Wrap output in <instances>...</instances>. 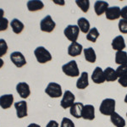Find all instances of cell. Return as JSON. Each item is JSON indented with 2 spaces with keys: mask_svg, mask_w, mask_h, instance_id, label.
I'll return each mask as SVG.
<instances>
[{
  "mask_svg": "<svg viewBox=\"0 0 127 127\" xmlns=\"http://www.w3.org/2000/svg\"><path fill=\"white\" fill-rule=\"evenodd\" d=\"M116 102L114 98H105L99 106V111L103 115L110 116L115 112Z\"/></svg>",
  "mask_w": 127,
  "mask_h": 127,
  "instance_id": "cell-1",
  "label": "cell"
},
{
  "mask_svg": "<svg viewBox=\"0 0 127 127\" xmlns=\"http://www.w3.org/2000/svg\"><path fill=\"white\" fill-rule=\"evenodd\" d=\"M34 55L39 64H46L52 60L53 57L50 52L42 46L37 47L34 51Z\"/></svg>",
  "mask_w": 127,
  "mask_h": 127,
  "instance_id": "cell-2",
  "label": "cell"
},
{
  "mask_svg": "<svg viewBox=\"0 0 127 127\" xmlns=\"http://www.w3.org/2000/svg\"><path fill=\"white\" fill-rule=\"evenodd\" d=\"M62 71L64 75L69 77H77L80 75V70L75 60H70L62 66Z\"/></svg>",
  "mask_w": 127,
  "mask_h": 127,
  "instance_id": "cell-3",
  "label": "cell"
},
{
  "mask_svg": "<svg viewBox=\"0 0 127 127\" xmlns=\"http://www.w3.org/2000/svg\"><path fill=\"white\" fill-rule=\"evenodd\" d=\"M45 93L52 98H59L63 96L62 87L57 82H49L45 89Z\"/></svg>",
  "mask_w": 127,
  "mask_h": 127,
  "instance_id": "cell-4",
  "label": "cell"
},
{
  "mask_svg": "<svg viewBox=\"0 0 127 127\" xmlns=\"http://www.w3.org/2000/svg\"><path fill=\"white\" fill-rule=\"evenodd\" d=\"M79 34L80 29L77 25H69L64 30V35L71 42H76L79 37Z\"/></svg>",
  "mask_w": 127,
  "mask_h": 127,
  "instance_id": "cell-5",
  "label": "cell"
},
{
  "mask_svg": "<svg viewBox=\"0 0 127 127\" xmlns=\"http://www.w3.org/2000/svg\"><path fill=\"white\" fill-rule=\"evenodd\" d=\"M75 103V97L72 92L66 90L62 96V99L60 101V106L64 109L69 108Z\"/></svg>",
  "mask_w": 127,
  "mask_h": 127,
  "instance_id": "cell-6",
  "label": "cell"
},
{
  "mask_svg": "<svg viewBox=\"0 0 127 127\" xmlns=\"http://www.w3.org/2000/svg\"><path fill=\"white\" fill-rule=\"evenodd\" d=\"M56 27V23L54 21V20L52 19L51 15H46L45 17L41 20L40 22V28L41 31L43 32H48L50 33Z\"/></svg>",
  "mask_w": 127,
  "mask_h": 127,
  "instance_id": "cell-7",
  "label": "cell"
},
{
  "mask_svg": "<svg viewBox=\"0 0 127 127\" xmlns=\"http://www.w3.org/2000/svg\"><path fill=\"white\" fill-rule=\"evenodd\" d=\"M10 60L15 65L17 68H21L26 64V59L25 58L23 54L18 51L11 53L10 54Z\"/></svg>",
  "mask_w": 127,
  "mask_h": 127,
  "instance_id": "cell-8",
  "label": "cell"
},
{
  "mask_svg": "<svg viewBox=\"0 0 127 127\" xmlns=\"http://www.w3.org/2000/svg\"><path fill=\"white\" fill-rule=\"evenodd\" d=\"M16 110V115L19 119H23L28 115L27 112V103L24 100L16 102L14 104Z\"/></svg>",
  "mask_w": 127,
  "mask_h": 127,
  "instance_id": "cell-9",
  "label": "cell"
},
{
  "mask_svg": "<svg viewBox=\"0 0 127 127\" xmlns=\"http://www.w3.org/2000/svg\"><path fill=\"white\" fill-rule=\"evenodd\" d=\"M16 92L23 99H26L31 95L30 86L26 82H19L16 86Z\"/></svg>",
  "mask_w": 127,
  "mask_h": 127,
  "instance_id": "cell-10",
  "label": "cell"
},
{
  "mask_svg": "<svg viewBox=\"0 0 127 127\" xmlns=\"http://www.w3.org/2000/svg\"><path fill=\"white\" fill-rule=\"evenodd\" d=\"M92 80L95 84H103L105 82L104 71L101 67H96L92 74Z\"/></svg>",
  "mask_w": 127,
  "mask_h": 127,
  "instance_id": "cell-11",
  "label": "cell"
},
{
  "mask_svg": "<svg viewBox=\"0 0 127 127\" xmlns=\"http://www.w3.org/2000/svg\"><path fill=\"white\" fill-rule=\"evenodd\" d=\"M81 118L85 120H89V121L93 120L95 119V108H94V106L92 104L84 105Z\"/></svg>",
  "mask_w": 127,
  "mask_h": 127,
  "instance_id": "cell-12",
  "label": "cell"
},
{
  "mask_svg": "<svg viewBox=\"0 0 127 127\" xmlns=\"http://www.w3.org/2000/svg\"><path fill=\"white\" fill-rule=\"evenodd\" d=\"M111 46L112 48L114 50H115L116 52L118 51H124V49L126 48V41H125L124 36L120 35L117 36L112 40L111 42Z\"/></svg>",
  "mask_w": 127,
  "mask_h": 127,
  "instance_id": "cell-13",
  "label": "cell"
},
{
  "mask_svg": "<svg viewBox=\"0 0 127 127\" xmlns=\"http://www.w3.org/2000/svg\"><path fill=\"white\" fill-rule=\"evenodd\" d=\"M120 8L119 6H112L108 7L107 11L105 12V17L107 20H115L120 18Z\"/></svg>",
  "mask_w": 127,
  "mask_h": 127,
  "instance_id": "cell-14",
  "label": "cell"
},
{
  "mask_svg": "<svg viewBox=\"0 0 127 127\" xmlns=\"http://www.w3.org/2000/svg\"><path fill=\"white\" fill-rule=\"evenodd\" d=\"M84 48L81 43L77 42H71L68 47V54L71 57H77L81 54Z\"/></svg>",
  "mask_w": 127,
  "mask_h": 127,
  "instance_id": "cell-15",
  "label": "cell"
},
{
  "mask_svg": "<svg viewBox=\"0 0 127 127\" xmlns=\"http://www.w3.org/2000/svg\"><path fill=\"white\" fill-rule=\"evenodd\" d=\"M84 108V104L81 102H76L69 108V114L75 119H81L82 115V110Z\"/></svg>",
  "mask_w": 127,
  "mask_h": 127,
  "instance_id": "cell-16",
  "label": "cell"
},
{
  "mask_svg": "<svg viewBox=\"0 0 127 127\" xmlns=\"http://www.w3.org/2000/svg\"><path fill=\"white\" fill-rule=\"evenodd\" d=\"M14 103L13 94H5L0 97V107L3 109H9Z\"/></svg>",
  "mask_w": 127,
  "mask_h": 127,
  "instance_id": "cell-17",
  "label": "cell"
},
{
  "mask_svg": "<svg viewBox=\"0 0 127 127\" xmlns=\"http://www.w3.org/2000/svg\"><path fill=\"white\" fill-rule=\"evenodd\" d=\"M75 86H76L77 89H80V90L86 89V88L89 86V77H88L87 72L83 71V72L81 74L80 77L78 78V80H77Z\"/></svg>",
  "mask_w": 127,
  "mask_h": 127,
  "instance_id": "cell-18",
  "label": "cell"
},
{
  "mask_svg": "<svg viewBox=\"0 0 127 127\" xmlns=\"http://www.w3.org/2000/svg\"><path fill=\"white\" fill-rule=\"evenodd\" d=\"M109 5L108 3L106 1H96L94 3V11L97 16H101L102 15L105 14Z\"/></svg>",
  "mask_w": 127,
  "mask_h": 127,
  "instance_id": "cell-19",
  "label": "cell"
},
{
  "mask_svg": "<svg viewBox=\"0 0 127 127\" xmlns=\"http://www.w3.org/2000/svg\"><path fill=\"white\" fill-rule=\"evenodd\" d=\"M109 117H110V121H111V123L115 127H126V120L120 114H118L117 112H114Z\"/></svg>",
  "mask_w": 127,
  "mask_h": 127,
  "instance_id": "cell-20",
  "label": "cell"
},
{
  "mask_svg": "<svg viewBox=\"0 0 127 127\" xmlns=\"http://www.w3.org/2000/svg\"><path fill=\"white\" fill-rule=\"evenodd\" d=\"M103 71L106 81H108V82H114L115 81H118L119 77L115 69H114L111 67H107Z\"/></svg>",
  "mask_w": 127,
  "mask_h": 127,
  "instance_id": "cell-21",
  "label": "cell"
},
{
  "mask_svg": "<svg viewBox=\"0 0 127 127\" xmlns=\"http://www.w3.org/2000/svg\"><path fill=\"white\" fill-rule=\"evenodd\" d=\"M83 54H84V57H85V59L87 62L92 64L96 62V60H97V54H96L95 50L92 47H89L87 48H84Z\"/></svg>",
  "mask_w": 127,
  "mask_h": 127,
  "instance_id": "cell-22",
  "label": "cell"
},
{
  "mask_svg": "<svg viewBox=\"0 0 127 127\" xmlns=\"http://www.w3.org/2000/svg\"><path fill=\"white\" fill-rule=\"evenodd\" d=\"M27 9L31 12L42 10L44 8V3L40 0H30L27 2Z\"/></svg>",
  "mask_w": 127,
  "mask_h": 127,
  "instance_id": "cell-23",
  "label": "cell"
},
{
  "mask_svg": "<svg viewBox=\"0 0 127 127\" xmlns=\"http://www.w3.org/2000/svg\"><path fill=\"white\" fill-rule=\"evenodd\" d=\"M77 26L79 27L80 31H81L82 33L87 34L88 32L91 29V25H90L89 20L84 17L79 18L77 20Z\"/></svg>",
  "mask_w": 127,
  "mask_h": 127,
  "instance_id": "cell-24",
  "label": "cell"
},
{
  "mask_svg": "<svg viewBox=\"0 0 127 127\" xmlns=\"http://www.w3.org/2000/svg\"><path fill=\"white\" fill-rule=\"evenodd\" d=\"M10 26H11L14 33H15V34L21 33L22 31H23L24 28H25L24 24L18 19H13V20H12V21L10 22Z\"/></svg>",
  "mask_w": 127,
  "mask_h": 127,
  "instance_id": "cell-25",
  "label": "cell"
},
{
  "mask_svg": "<svg viewBox=\"0 0 127 127\" xmlns=\"http://www.w3.org/2000/svg\"><path fill=\"white\" fill-rule=\"evenodd\" d=\"M115 63L118 65L127 64V53L125 51H118L115 54Z\"/></svg>",
  "mask_w": 127,
  "mask_h": 127,
  "instance_id": "cell-26",
  "label": "cell"
},
{
  "mask_svg": "<svg viewBox=\"0 0 127 127\" xmlns=\"http://www.w3.org/2000/svg\"><path fill=\"white\" fill-rule=\"evenodd\" d=\"M99 36H100V33H99V32H98L97 28L93 27L90 29L86 37H87V40H88L89 42H96L97 40L98 39V37H99Z\"/></svg>",
  "mask_w": 127,
  "mask_h": 127,
  "instance_id": "cell-27",
  "label": "cell"
},
{
  "mask_svg": "<svg viewBox=\"0 0 127 127\" xmlns=\"http://www.w3.org/2000/svg\"><path fill=\"white\" fill-rule=\"evenodd\" d=\"M75 3L83 13H87L90 9V1L88 0H76Z\"/></svg>",
  "mask_w": 127,
  "mask_h": 127,
  "instance_id": "cell-28",
  "label": "cell"
},
{
  "mask_svg": "<svg viewBox=\"0 0 127 127\" xmlns=\"http://www.w3.org/2000/svg\"><path fill=\"white\" fill-rule=\"evenodd\" d=\"M8 52V44L4 39H0V58L7 54Z\"/></svg>",
  "mask_w": 127,
  "mask_h": 127,
  "instance_id": "cell-29",
  "label": "cell"
},
{
  "mask_svg": "<svg viewBox=\"0 0 127 127\" xmlns=\"http://www.w3.org/2000/svg\"><path fill=\"white\" fill-rule=\"evenodd\" d=\"M119 31L123 34H127V20L121 19L118 24Z\"/></svg>",
  "mask_w": 127,
  "mask_h": 127,
  "instance_id": "cell-30",
  "label": "cell"
},
{
  "mask_svg": "<svg viewBox=\"0 0 127 127\" xmlns=\"http://www.w3.org/2000/svg\"><path fill=\"white\" fill-rule=\"evenodd\" d=\"M116 73H117L118 77L123 76V75H127V64H124V65H119L118 68L115 69Z\"/></svg>",
  "mask_w": 127,
  "mask_h": 127,
  "instance_id": "cell-31",
  "label": "cell"
},
{
  "mask_svg": "<svg viewBox=\"0 0 127 127\" xmlns=\"http://www.w3.org/2000/svg\"><path fill=\"white\" fill-rule=\"evenodd\" d=\"M60 127H75V126L69 118L64 117L61 120Z\"/></svg>",
  "mask_w": 127,
  "mask_h": 127,
  "instance_id": "cell-32",
  "label": "cell"
},
{
  "mask_svg": "<svg viewBox=\"0 0 127 127\" xmlns=\"http://www.w3.org/2000/svg\"><path fill=\"white\" fill-rule=\"evenodd\" d=\"M9 26V20L6 18H3L0 20V32H3L8 29Z\"/></svg>",
  "mask_w": 127,
  "mask_h": 127,
  "instance_id": "cell-33",
  "label": "cell"
},
{
  "mask_svg": "<svg viewBox=\"0 0 127 127\" xmlns=\"http://www.w3.org/2000/svg\"><path fill=\"white\" fill-rule=\"evenodd\" d=\"M118 82L121 87H127V75H123V76L120 77L118 79Z\"/></svg>",
  "mask_w": 127,
  "mask_h": 127,
  "instance_id": "cell-34",
  "label": "cell"
},
{
  "mask_svg": "<svg viewBox=\"0 0 127 127\" xmlns=\"http://www.w3.org/2000/svg\"><path fill=\"white\" fill-rule=\"evenodd\" d=\"M120 17L124 20H127V6L123 7L120 10Z\"/></svg>",
  "mask_w": 127,
  "mask_h": 127,
  "instance_id": "cell-35",
  "label": "cell"
},
{
  "mask_svg": "<svg viewBox=\"0 0 127 127\" xmlns=\"http://www.w3.org/2000/svg\"><path fill=\"white\" fill-rule=\"evenodd\" d=\"M46 127H59V123L56 121V120H50L48 124H47Z\"/></svg>",
  "mask_w": 127,
  "mask_h": 127,
  "instance_id": "cell-36",
  "label": "cell"
},
{
  "mask_svg": "<svg viewBox=\"0 0 127 127\" xmlns=\"http://www.w3.org/2000/svg\"><path fill=\"white\" fill-rule=\"evenodd\" d=\"M54 3H56V4H59V5H64L65 4V2L64 1V0H54Z\"/></svg>",
  "mask_w": 127,
  "mask_h": 127,
  "instance_id": "cell-37",
  "label": "cell"
},
{
  "mask_svg": "<svg viewBox=\"0 0 127 127\" xmlns=\"http://www.w3.org/2000/svg\"><path fill=\"white\" fill-rule=\"evenodd\" d=\"M27 127H41V126H39L38 124H36V123H32Z\"/></svg>",
  "mask_w": 127,
  "mask_h": 127,
  "instance_id": "cell-38",
  "label": "cell"
},
{
  "mask_svg": "<svg viewBox=\"0 0 127 127\" xmlns=\"http://www.w3.org/2000/svg\"><path fill=\"white\" fill-rule=\"evenodd\" d=\"M3 15H4V10L3 9H0V20L3 18Z\"/></svg>",
  "mask_w": 127,
  "mask_h": 127,
  "instance_id": "cell-39",
  "label": "cell"
},
{
  "mask_svg": "<svg viewBox=\"0 0 127 127\" xmlns=\"http://www.w3.org/2000/svg\"><path fill=\"white\" fill-rule=\"evenodd\" d=\"M3 64H4V62H3V59H2L1 58H0V69H1L2 67L3 66Z\"/></svg>",
  "mask_w": 127,
  "mask_h": 127,
  "instance_id": "cell-40",
  "label": "cell"
},
{
  "mask_svg": "<svg viewBox=\"0 0 127 127\" xmlns=\"http://www.w3.org/2000/svg\"><path fill=\"white\" fill-rule=\"evenodd\" d=\"M124 102H125L126 103H127V93H126V97H125V98H124Z\"/></svg>",
  "mask_w": 127,
  "mask_h": 127,
  "instance_id": "cell-41",
  "label": "cell"
},
{
  "mask_svg": "<svg viewBox=\"0 0 127 127\" xmlns=\"http://www.w3.org/2000/svg\"><path fill=\"white\" fill-rule=\"evenodd\" d=\"M126 118H127V112H126Z\"/></svg>",
  "mask_w": 127,
  "mask_h": 127,
  "instance_id": "cell-42",
  "label": "cell"
}]
</instances>
